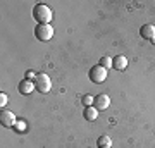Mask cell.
Wrapping results in <instances>:
<instances>
[{
    "label": "cell",
    "instance_id": "1",
    "mask_svg": "<svg viewBox=\"0 0 155 148\" xmlns=\"http://www.w3.org/2000/svg\"><path fill=\"white\" fill-rule=\"evenodd\" d=\"M52 17H54V14H52V9H50L48 5H45V4H36V5L33 7V19L38 22V24H50Z\"/></svg>",
    "mask_w": 155,
    "mask_h": 148
},
{
    "label": "cell",
    "instance_id": "2",
    "mask_svg": "<svg viewBox=\"0 0 155 148\" xmlns=\"http://www.w3.org/2000/svg\"><path fill=\"white\" fill-rule=\"evenodd\" d=\"M33 83H35V90L40 91V93H48L50 90H52V81H50V77L47 76L45 72L36 74Z\"/></svg>",
    "mask_w": 155,
    "mask_h": 148
},
{
    "label": "cell",
    "instance_id": "3",
    "mask_svg": "<svg viewBox=\"0 0 155 148\" xmlns=\"http://www.w3.org/2000/svg\"><path fill=\"white\" fill-rule=\"evenodd\" d=\"M88 77L91 79V83L100 84V83H104L107 79V69H105V67H102L100 64H97V66H93L91 69H90Z\"/></svg>",
    "mask_w": 155,
    "mask_h": 148
},
{
    "label": "cell",
    "instance_id": "4",
    "mask_svg": "<svg viewBox=\"0 0 155 148\" xmlns=\"http://www.w3.org/2000/svg\"><path fill=\"white\" fill-rule=\"evenodd\" d=\"M35 36L40 41H48L54 36V28L50 26V24H36V28H35Z\"/></svg>",
    "mask_w": 155,
    "mask_h": 148
},
{
    "label": "cell",
    "instance_id": "5",
    "mask_svg": "<svg viewBox=\"0 0 155 148\" xmlns=\"http://www.w3.org/2000/svg\"><path fill=\"white\" fill-rule=\"evenodd\" d=\"M0 124H2L4 127L16 126V115H14V112H11V110H5V109L0 110Z\"/></svg>",
    "mask_w": 155,
    "mask_h": 148
},
{
    "label": "cell",
    "instance_id": "6",
    "mask_svg": "<svg viewBox=\"0 0 155 148\" xmlns=\"http://www.w3.org/2000/svg\"><path fill=\"white\" fill-rule=\"evenodd\" d=\"M109 105H110V98H109V95L105 93H98L97 97H93V105L97 110H105L109 109Z\"/></svg>",
    "mask_w": 155,
    "mask_h": 148
},
{
    "label": "cell",
    "instance_id": "7",
    "mask_svg": "<svg viewBox=\"0 0 155 148\" xmlns=\"http://www.w3.org/2000/svg\"><path fill=\"white\" fill-rule=\"evenodd\" d=\"M17 90H19L21 95H29V93H33L35 83L29 81V79H22V81H19V84H17Z\"/></svg>",
    "mask_w": 155,
    "mask_h": 148
},
{
    "label": "cell",
    "instance_id": "8",
    "mask_svg": "<svg viewBox=\"0 0 155 148\" xmlns=\"http://www.w3.org/2000/svg\"><path fill=\"white\" fill-rule=\"evenodd\" d=\"M140 35H141V38L145 40H155V26L153 24H143L141 29H140Z\"/></svg>",
    "mask_w": 155,
    "mask_h": 148
},
{
    "label": "cell",
    "instance_id": "9",
    "mask_svg": "<svg viewBox=\"0 0 155 148\" xmlns=\"http://www.w3.org/2000/svg\"><path fill=\"white\" fill-rule=\"evenodd\" d=\"M112 67L117 69V71H124L127 67V59L124 55H116V57L112 59Z\"/></svg>",
    "mask_w": 155,
    "mask_h": 148
},
{
    "label": "cell",
    "instance_id": "10",
    "mask_svg": "<svg viewBox=\"0 0 155 148\" xmlns=\"http://www.w3.org/2000/svg\"><path fill=\"white\" fill-rule=\"evenodd\" d=\"M83 117L86 119V121H95V119L98 117V110L95 109V107H84Z\"/></svg>",
    "mask_w": 155,
    "mask_h": 148
},
{
    "label": "cell",
    "instance_id": "11",
    "mask_svg": "<svg viewBox=\"0 0 155 148\" xmlns=\"http://www.w3.org/2000/svg\"><path fill=\"white\" fill-rule=\"evenodd\" d=\"M97 146L98 148H110L112 146V140L104 134V136H100L98 140H97Z\"/></svg>",
    "mask_w": 155,
    "mask_h": 148
},
{
    "label": "cell",
    "instance_id": "12",
    "mask_svg": "<svg viewBox=\"0 0 155 148\" xmlns=\"http://www.w3.org/2000/svg\"><path fill=\"white\" fill-rule=\"evenodd\" d=\"M98 64L102 67H105V69H110V67H112V59H110V57H102Z\"/></svg>",
    "mask_w": 155,
    "mask_h": 148
},
{
    "label": "cell",
    "instance_id": "13",
    "mask_svg": "<svg viewBox=\"0 0 155 148\" xmlns=\"http://www.w3.org/2000/svg\"><path fill=\"white\" fill-rule=\"evenodd\" d=\"M81 102H83L84 107H91V105H93V97H90V95H84L83 98H81Z\"/></svg>",
    "mask_w": 155,
    "mask_h": 148
},
{
    "label": "cell",
    "instance_id": "14",
    "mask_svg": "<svg viewBox=\"0 0 155 148\" xmlns=\"http://www.w3.org/2000/svg\"><path fill=\"white\" fill-rule=\"evenodd\" d=\"M5 104H7V95L2 91V93H0V107L4 109V107H5Z\"/></svg>",
    "mask_w": 155,
    "mask_h": 148
},
{
    "label": "cell",
    "instance_id": "15",
    "mask_svg": "<svg viewBox=\"0 0 155 148\" xmlns=\"http://www.w3.org/2000/svg\"><path fill=\"white\" fill-rule=\"evenodd\" d=\"M35 77H36V74H35L33 71H26V79H29V81H35Z\"/></svg>",
    "mask_w": 155,
    "mask_h": 148
}]
</instances>
